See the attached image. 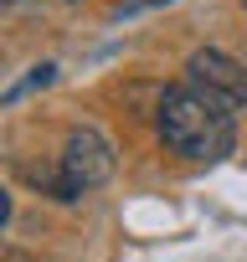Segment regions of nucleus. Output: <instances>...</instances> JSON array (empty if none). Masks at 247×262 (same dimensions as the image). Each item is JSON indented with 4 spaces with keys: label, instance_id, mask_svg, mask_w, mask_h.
Masks as SVG:
<instances>
[{
    "label": "nucleus",
    "instance_id": "nucleus-1",
    "mask_svg": "<svg viewBox=\"0 0 247 262\" xmlns=\"http://www.w3.org/2000/svg\"><path fill=\"white\" fill-rule=\"evenodd\" d=\"M155 123H160V139L165 149L186 155V160H221L232 149V113L206 103L196 88H165L160 93V108H155Z\"/></svg>",
    "mask_w": 247,
    "mask_h": 262
},
{
    "label": "nucleus",
    "instance_id": "nucleus-2",
    "mask_svg": "<svg viewBox=\"0 0 247 262\" xmlns=\"http://www.w3.org/2000/svg\"><path fill=\"white\" fill-rule=\"evenodd\" d=\"M113 175V144L98 134V128H72L67 149L57 160V180H62V201H77L98 185H108Z\"/></svg>",
    "mask_w": 247,
    "mask_h": 262
},
{
    "label": "nucleus",
    "instance_id": "nucleus-3",
    "mask_svg": "<svg viewBox=\"0 0 247 262\" xmlns=\"http://www.w3.org/2000/svg\"><path fill=\"white\" fill-rule=\"evenodd\" d=\"M186 88H196L206 103H216V108H242L247 103V67L237 62V57H227V52H216V47H201V52H191V62H186Z\"/></svg>",
    "mask_w": 247,
    "mask_h": 262
},
{
    "label": "nucleus",
    "instance_id": "nucleus-4",
    "mask_svg": "<svg viewBox=\"0 0 247 262\" xmlns=\"http://www.w3.org/2000/svg\"><path fill=\"white\" fill-rule=\"evenodd\" d=\"M52 77H57V67H52V62H42V67H31V77H26V82H16V88H11L6 98H0V103H16V98H26V93H36V88H47Z\"/></svg>",
    "mask_w": 247,
    "mask_h": 262
},
{
    "label": "nucleus",
    "instance_id": "nucleus-5",
    "mask_svg": "<svg viewBox=\"0 0 247 262\" xmlns=\"http://www.w3.org/2000/svg\"><path fill=\"white\" fill-rule=\"evenodd\" d=\"M6 226H11V190L0 185V231H6Z\"/></svg>",
    "mask_w": 247,
    "mask_h": 262
},
{
    "label": "nucleus",
    "instance_id": "nucleus-6",
    "mask_svg": "<svg viewBox=\"0 0 247 262\" xmlns=\"http://www.w3.org/2000/svg\"><path fill=\"white\" fill-rule=\"evenodd\" d=\"M139 6H160V0H123V6H118V16H134Z\"/></svg>",
    "mask_w": 247,
    "mask_h": 262
},
{
    "label": "nucleus",
    "instance_id": "nucleus-7",
    "mask_svg": "<svg viewBox=\"0 0 247 262\" xmlns=\"http://www.w3.org/2000/svg\"><path fill=\"white\" fill-rule=\"evenodd\" d=\"M6 6H16V0H6Z\"/></svg>",
    "mask_w": 247,
    "mask_h": 262
},
{
    "label": "nucleus",
    "instance_id": "nucleus-8",
    "mask_svg": "<svg viewBox=\"0 0 247 262\" xmlns=\"http://www.w3.org/2000/svg\"><path fill=\"white\" fill-rule=\"evenodd\" d=\"M242 6H247V0H242Z\"/></svg>",
    "mask_w": 247,
    "mask_h": 262
}]
</instances>
